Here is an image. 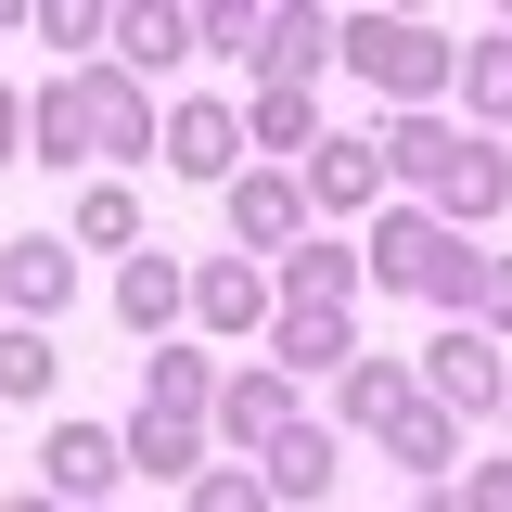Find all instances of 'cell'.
<instances>
[{
  "mask_svg": "<svg viewBox=\"0 0 512 512\" xmlns=\"http://www.w3.org/2000/svg\"><path fill=\"white\" fill-rule=\"evenodd\" d=\"M192 320H205V333H256V320H269L256 256H205V269H192Z\"/></svg>",
  "mask_w": 512,
  "mask_h": 512,
  "instance_id": "obj_11",
  "label": "cell"
},
{
  "mask_svg": "<svg viewBox=\"0 0 512 512\" xmlns=\"http://www.w3.org/2000/svg\"><path fill=\"white\" fill-rule=\"evenodd\" d=\"M308 90H256V116H244V141H256V154H295V141H308Z\"/></svg>",
  "mask_w": 512,
  "mask_h": 512,
  "instance_id": "obj_26",
  "label": "cell"
},
{
  "mask_svg": "<svg viewBox=\"0 0 512 512\" xmlns=\"http://www.w3.org/2000/svg\"><path fill=\"white\" fill-rule=\"evenodd\" d=\"M423 192H436L448 231H461V218H500V205H512V154H500V141H448V167Z\"/></svg>",
  "mask_w": 512,
  "mask_h": 512,
  "instance_id": "obj_8",
  "label": "cell"
},
{
  "mask_svg": "<svg viewBox=\"0 0 512 512\" xmlns=\"http://www.w3.org/2000/svg\"><path fill=\"white\" fill-rule=\"evenodd\" d=\"M231 244H244V256H295V244H308V192L269 180V167L231 180Z\"/></svg>",
  "mask_w": 512,
  "mask_h": 512,
  "instance_id": "obj_9",
  "label": "cell"
},
{
  "mask_svg": "<svg viewBox=\"0 0 512 512\" xmlns=\"http://www.w3.org/2000/svg\"><path fill=\"white\" fill-rule=\"evenodd\" d=\"M167 167L205 180V192H231L244 180V116H231V103H180V116H167Z\"/></svg>",
  "mask_w": 512,
  "mask_h": 512,
  "instance_id": "obj_6",
  "label": "cell"
},
{
  "mask_svg": "<svg viewBox=\"0 0 512 512\" xmlns=\"http://www.w3.org/2000/svg\"><path fill=\"white\" fill-rule=\"evenodd\" d=\"M423 512H461V487H423Z\"/></svg>",
  "mask_w": 512,
  "mask_h": 512,
  "instance_id": "obj_33",
  "label": "cell"
},
{
  "mask_svg": "<svg viewBox=\"0 0 512 512\" xmlns=\"http://www.w3.org/2000/svg\"><path fill=\"white\" fill-rule=\"evenodd\" d=\"M346 282H359L346 244H295V256H282V295H295V308H346Z\"/></svg>",
  "mask_w": 512,
  "mask_h": 512,
  "instance_id": "obj_20",
  "label": "cell"
},
{
  "mask_svg": "<svg viewBox=\"0 0 512 512\" xmlns=\"http://www.w3.org/2000/svg\"><path fill=\"white\" fill-rule=\"evenodd\" d=\"M39 461H52V500L64 512H103V487L128 474V436H103V423H52Z\"/></svg>",
  "mask_w": 512,
  "mask_h": 512,
  "instance_id": "obj_7",
  "label": "cell"
},
{
  "mask_svg": "<svg viewBox=\"0 0 512 512\" xmlns=\"http://www.w3.org/2000/svg\"><path fill=\"white\" fill-rule=\"evenodd\" d=\"M423 397H436L448 423H474V410H500V397H512V372H500V346H487L474 320H448L436 346H423Z\"/></svg>",
  "mask_w": 512,
  "mask_h": 512,
  "instance_id": "obj_4",
  "label": "cell"
},
{
  "mask_svg": "<svg viewBox=\"0 0 512 512\" xmlns=\"http://www.w3.org/2000/svg\"><path fill=\"white\" fill-rule=\"evenodd\" d=\"M256 461H269V500H320V487H333V436H320V423H295V436H269Z\"/></svg>",
  "mask_w": 512,
  "mask_h": 512,
  "instance_id": "obj_17",
  "label": "cell"
},
{
  "mask_svg": "<svg viewBox=\"0 0 512 512\" xmlns=\"http://www.w3.org/2000/svg\"><path fill=\"white\" fill-rule=\"evenodd\" d=\"M461 512H512V461H474V487H461Z\"/></svg>",
  "mask_w": 512,
  "mask_h": 512,
  "instance_id": "obj_30",
  "label": "cell"
},
{
  "mask_svg": "<svg viewBox=\"0 0 512 512\" xmlns=\"http://www.w3.org/2000/svg\"><path fill=\"white\" fill-rule=\"evenodd\" d=\"M13 512H52V500H13Z\"/></svg>",
  "mask_w": 512,
  "mask_h": 512,
  "instance_id": "obj_34",
  "label": "cell"
},
{
  "mask_svg": "<svg viewBox=\"0 0 512 512\" xmlns=\"http://www.w3.org/2000/svg\"><path fill=\"white\" fill-rule=\"evenodd\" d=\"M205 397H218V384H205V359H192V346H154V372H141V410H154V423H192Z\"/></svg>",
  "mask_w": 512,
  "mask_h": 512,
  "instance_id": "obj_19",
  "label": "cell"
},
{
  "mask_svg": "<svg viewBox=\"0 0 512 512\" xmlns=\"http://www.w3.org/2000/svg\"><path fill=\"white\" fill-rule=\"evenodd\" d=\"M333 410H346L359 436H384L397 410H423V384L397 372V359H346V372H333Z\"/></svg>",
  "mask_w": 512,
  "mask_h": 512,
  "instance_id": "obj_12",
  "label": "cell"
},
{
  "mask_svg": "<svg viewBox=\"0 0 512 512\" xmlns=\"http://www.w3.org/2000/svg\"><path fill=\"white\" fill-rule=\"evenodd\" d=\"M474 308H487V320H512V256H487V269H474Z\"/></svg>",
  "mask_w": 512,
  "mask_h": 512,
  "instance_id": "obj_31",
  "label": "cell"
},
{
  "mask_svg": "<svg viewBox=\"0 0 512 512\" xmlns=\"http://www.w3.org/2000/svg\"><path fill=\"white\" fill-rule=\"evenodd\" d=\"M0 397H52V333H0Z\"/></svg>",
  "mask_w": 512,
  "mask_h": 512,
  "instance_id": "obj_28",
  "label": "cell"
},
{
  "mask_svg": "<svg viewBox=\"0 0 512 512\" xmlns=\"http://www.w3.org/2000/svg\"><path fill=\"white\" fill-rule=\"evenodd\" d=\"M346 39V13H256V90H308Z\"/></svg>",
  "mask_w": 512,
  "mask_h": 512,
  "instance_id": "obj_5",
  "label": "cell"
},
{
  "mask_svg": "<svg viewBox=\"0 0 512 512\" xmlns=\"http://www.w3.org/2000/svg\"><path fill=\"white\" fill-rule=\"evenodd\" d=\"M308 192H320V205H384V141H320Z\"/></svg>",
  "mask_w": 512,
  "mask_h": 512,
  "instance_id": "obj_18",
  "label": "cell"
},
{
  "mask_svg": "<svg viewBox=\"0 0 512 512\" xmlns=\"http://www.w3.org/2000/svg\"><path fill=\"white\" fill-rule=\"evenodd\" d=\"M448 448H461V423H448L436 397H423V410H397V423H384V461H397V474H423V487H436V474H448Z\"/></svg>",
  "mask_w": 512,
  "mask_h": 512,
  "instance_id": "obj_16",
  "label": "cell"
},
{
  "mask_svg": "<svg viewBox=\"0 0 512 512\" xmlns=\"http://www.w3.org/2000/svg\"><path fill=\"white\" fill-rule=\"evenodd\" d=\"M474 269L487 256H461V231H448L436 205H397L372 231V282L384 295H436V308H474Z\"/></svg>",
  "mask_w": 512,
  "mask_h": 512,
  "instance_id": "obj_3",
  "label": "cell"
},
{
  "mask_svg": "<svg viewBox=\"0 0 512 512\" xmlns=\"http://www.w3.org/2000/svg\"><path fill=\"white\" fill-rule=\"evenodd\" d=\"M461 103H474L487 128L512 116V39H474V52H461Z\"/></svg>",
  "mask_w": 512,
  "mask_h": 512,
  "instance_id": "obj_24",
  "label": "cell"
},
{
  "mask_svg": "<svg viewBox=\"0 0 512 512\" xmlns=\"http://www.w3.org/2000/svg\"><path fill=\"white\" fill-rule=\"evenodd\" d=\"M192 39H205V13H167V0H141V13H116V64H128V77H154V64H180Z\"/></svg>",
  "mask_w": 512,
  "mask_h": 512,
  "instance_id": "obj_15",
  "label": "cell"
},
{
  "mask_svg": "<svg viewBox=\"0 0 512 512\" xmlns=\"http://www.w3.org/2000/svg\"><path fill=\"white\" fill-rule=\"evenodd\" d=\"M218 423H231L244 448L295 436V372H231V384H218Z\"/></svg>",
  "mask_w": 512,
  "mask_h": 512,
  "instance_id": "obj_13",
  "label": "cell"
},
{
  "mask_svg": "<svg viewBox=\"0 0 512 512\" xmlns=\"http://www.w3.org/2000/svg\"><path fill=\"white\" fill-rule=\"evenodd\" d=\"M448 141H461L448 116H397V128H384V180H436V167H448Z\"/></svg>",
  "mask_w": 512,
  "mask_h": 512,
  "instance_id": "obj_21",
  "label": "cell"
},
{
  "mask_svg": "<svg viewBox=\"0 0 512 512\" xmlns=\"http://www.w3.org/2000/svg\"><path fill=\"white\" fill-rule=\"evenodd\" d=\"M333 64H359L372 90H397V116H436V90L461 77V39H448V26H423V13H346Z\"/></svg>",
  "mask_w": 512,
  "mask_h": 512,
  "instance_id": "obj_2",
  "label": "cell"
},
{
  "mask_svg": "<svg viewBox=\"0 0 512 512\" xmlns=\"http://www.w3.org/2000/svg\"><path fill=\"white\" fill-rule=\"evenodd\" d=\"M192 512H269V474L256 461H218V474H192Z\"/></svg>",
  "mask_w": 512,
  "mask_h": 512,
  "instance_id": "obj_27",
  "label": "cell"
},
{
  "mask_svg": "<svg viewBox=\"0 0 512 512\" xmlns=\"http://www.w3.org/2000/svg\"><path fill=\"white\" fill-rule=\"evenodd\" d=\"M39 39H52V52H90V39H116V13H90V0H64V13H39Z\"/></svg>",
  "mask_w": 512,
  "mask_h": 512,
  "instance_id": "obj_29",
  "label": "cell"
},
{
  "mask_svg": "<svg viewBox=\"0 0 512 512\" xmlns=\"http://www.w3.org/2000/svg\"><path fill=\"white\" fill-rule=\"evenodd\" d=\"M128 474H205L192 423H154V410H128Z\"/></svg>",
  "mask_w": 512,
  "mask_h": 512,
  "instance_id": "obj_22",
  "label": "cell"
},
{
  "mask_svg": "<svg viewBox=\"0 0 512 512\" xmlns=\"http://www.w3.org/2000/svg\"><path fill=\"white\" fill-rule=\"evenodd\" d=\"M500 423H512V397H500Z\"/></svg>",
  "mask_w": 512,
  "mask_h": 512,
  "instance_id": "obj_35",
  "label": "cell"
},
{
  "mask_svg": "<svg viewBox=\"0 0 512 512\" xmlns=\"http://www.w3.org/2000/svg\"><path fill=\"white\" fill-rule=\"evenodd\" d=\"M180 308H192L180 256H128V269H116V320H128V333H167Z\"/></svg>",
  "mask_w": 512,
  "mask_h": 512,
  "instance_id": "obj_14",
  "label": "cell"
},
{
  "mask_svg": "<svg viewBox=\"0 0 512 512\" xmlns=\"http://www.w3.org/2000/svg\"><path fill=\"white\" fill-rule=\"evenodd\" d=\"M77 244H141V205H128V180H90V192H77Z\"/></svg>",
  "mask_w": 512,
  "mask_h": 512,
  "instance_id": "obj_25",
  "label": "cell"
},
{
  "mask_svg": "<svg viewBox=\"0 0 512 512\" xmlns=\"http://www.w3.org/2000/svg\"><path fill=\"white\" fill-rule=\"evenodd\" d=\"M282 359L295 372H346V308H282Z\"/></svg>",
  "mask_w": 512,
  "mask_h": 512,
  "instance_id": "obj_23",
  "label": "cell"
},
{
  "mask_svg": "<svg viewBox=\"0 0 512 512\" xmlns=\"http://www.w3.org/2000/svg\"><path fill=\"white\" fill-rule=\"evenodd\" d=\"M52 512H64V500H52Z\"/></svg>",
  "mask_w": 512,
  "mask_h": 512,
  "instance_id": "obj_36",
  "label": "cell"
},
{
  "mask_svg": "<svg viewBox=\"0 0 512 512\" xmlns=\"http://www.w3.org/2000/svg\"><path fill=\"white\" fill-rule=\"evenodd\" d=\"M26 128H39V154H154V103H141V77L128 64H90V77H52L39 103H26Z\"/></svg>",
  "mask_w": 512,
  "mask_h": 512,
  "instance_id": "obj_1",
  "label": "cell"
},
{
  "mask_svg": "<svg viewBox=\"0 0 512 512\" xmlns=\"http://www.w3.org/2000/svg\"><path fill=\"white\" fill-rule=\"evenodd\" d=\"M0 295L26 308V333H39V320H64V308H77V256H64L52 231H26V244L0 256Z\"/></svg>",
  "mask_w": 512,
  "mask_h": 512,
  "instance_id": "obj_10",
  "label": "cell"
},
{
  "mask_svg": "<svg viewBox=\"0 0 512 512\" xmlns=\"http://www.w3.org/2000/svg\"><path fill=\"white\" fill-rule=\"evenodd\" d=\"M13 141H26V103H13V90H0V167H13Z\"/></svg>",
  "mask_w": 512,
  "mask_h": 512,
  "instance_id": "obj_32",
  "label": "cell"
}]
</instances>
